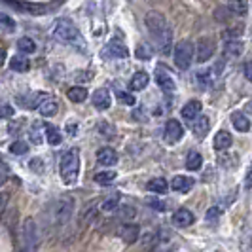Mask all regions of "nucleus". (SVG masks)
<instances>
[{"instance_id":"1","label":"nucleus","mask_w":252,"mask_h":252,"mask_svg":"<svg viewBox=\"0 0 252 252\" xmlns=\"http://www.w3.org/2000/svg\"><path fill=\"white\" fill-rule=\"evenodd\" d=\"M144 25L148 29V32L152 34V38L156 40L158 48L167 53L171 50V44H173V32H171V27L167 23L163 15L159 12H150L144 17Z\"/></svg>"},{"instance_id":"2","label":"nucleus","mask_w":252,"mask_h":252,"mask_svg":"<svg viewBox=\"0 0 252 252\" xmlns=\"http://www.w3.org/2000/svg\"><path fill=\"white\" fill-rule=\"evenodd\" d=\"M74 215V199L72 197H61L53 201L50 209V222L53 227H63L70 222Z\"/></svg>"},{"instance_id":"3","label":"nucleus","mask_w":252,"mask_h":252,"mask_svg":"<svg viewBox=\"0 0 252 252\" xmlns=\"http://www.w3.org/2000/svg\"><path fill=\"white\" fill-rule=\"evenodd\" d=\"M78 173H80V156L78 150L64 152V156L61 158V177H63L64 184H74L78 180Z\"/></svg>"},{"instance_id":"4","label":"nucleus","mask_w":252,"mask_h":252,"mask_svg":"<svg viewBox=\"0 0 252 252\" xmlns=\"http://www.w3.org/2000/svg\"><path fill=\"white\" fill-rule=\"evenodd\" d=\"M53 36L63 40V42H68V44H76V42L82 40L80 31H78L74 23L68 21V19H59V21H55V25H53Z\"/></svg>"},{"instance_id":"5","label":"nucleus","mask_w":252,"mask_h":252,"mask_svg":"<svg viewBox=\"0 0 252 252\" xmlns=\"http://www.w3.org/2000/svg\"><path fill=\"white\" fill-rule=\"evenodd\" d=\"M21 237H23V252L38 251V226L34 222V218H27L23 222Z\"/></svg>"},{"instance_id":"6","label":"nucleus","mask_w":252,"mask_h":252,"mask_svg":"<svg viewBox=\"0 0 252 252\" xmlns=\"http://www.w3.org/2000/svg\"><path fill=\"white\" fill-rule=\"evenodd\" d=\"M175 64L180 70H188L193 59V44L189 40H182L175 46Z\"/></svg>"},{"instance_id":"7","label":"nucleus","mask_w":252,"mask_h":252,"mask_svg":"<svg viewBox=\"0 0 252 252\" xmlns=\"http://www.w3.org/2000/svg\"><path fill=\"white\" fill-rule=\"evenodd\" d=\"M184 137V127L178 120H169L165 126V140L169 144H177Z\"/></svg>"},{"instance_id":"8","label":"nucleus","mask_w":252,"mask_h":252,"mask_svg":"<svg viewBox=\"0 0 252 252\" xmlns=\"http://www.w3.org/2000/svg\"><path fill=\"white\" fill-rule=\"evenodd\" d=\"M215 51H216L215 40L213 38H201L197 42V53H195V57H197L199 63H205L207 59H211L215 55Z\"/></svg>"},{"instance_id":"9","label":"nucleus","mask_w":252,"mask_h":252,"mask_svg":"<svg viewBox=\"0 0 252 252\" xmlns=\"http://www.w3.org/2000/svg\"><path fill=\"white\" fill-rule=\"evenodd\" d=\"M189 127H191V131L195 133L197 139H203V137L209 133V129H211V122H209L207 116H201V114H199L193 122H189Z\"/></svg>"},{"instance_id":"10","label":"nucleus","mask_w":252,"mask_h":252,"mask_svg":"<svg viewBox=\"0 0 252 252\" xmlns=\"http://www.w3.org/2000/svg\"><path fill=\"white\" fill-rule=\"evenodd\" d=\"M156 82H158V86L163 89V93H167V95L175 93V89H177L173 78L167 74L165 70H161V68H158V72H156Z\"/></svg>"},{"instance_id":"11","label":"nucleus","mask_w":252,"mask_h":252,"mask_svg":"<svg viewBox=\"0 0 252 252\" xmlns=\"http://www.w3.org/2000/svg\"><path fill=\"white\" fill-rule=\"evenodd\" d=\"M93 104H95L97 110H108L110 104H112L108 89H97V91L93 93Z\"/></svg>"},{"instance_id":"12","label":"nucleus","mask_w":252,"mask_h":252,"mask_svg":"<svg viewBox=\"0 0 252 252\" xmlns=\"http://www.w3.org/2000/svg\"><path fill=\"white\" fill-rule=\"evenodd\" d=\"M38 112L42 114V116H55V112H57V101L53 99V97H50V95H44L42 99H40V102H38Z\"/></svg>"},{"instance_id":"13","label":"nucleus","mask_w":252,"mask_h":252,"mask_svg":"<svg viewBox=\"0 0 252 252\" xmlns=\"http://www.w3.org/2000/svg\"><path fill=\"white\" fill-rule=\"evenodd\" d=\"M193 220H195V216H193V213L191 211H188V209H178L177 213L173 215V224L178 227H188L193 224Z\"/></svg>"},{"instance_id":"14","label":"nucleus","mask_w":252,"mask_h":252,"mask_svg":"<svg viewBox=\"0 0 252 252\" xmlns=\"http://www.w3.org/2000/svg\"><path fill=\"white\" fill-rule=\"evenodd\" d=\"M171 188L175 191H180V193H186L193 188V178L184 177V175H177V177L171 180Z\"/></svg>"},{"instance_id":"15","label":"nucleus","mask_w":252,"mask_h":252,"mask_svg":"<svg viewBox=\"0 0 252 252\" xmlns=\"http://www.w3.org/2000/svg\"><path fill=\"white\" fill-rule=\"evenodd\" d=\"M120 237L126 241L127 245H133L135 241L139 239V226H135V224H126V226L120 227Z\"/></svg>"},{"instance_id":"16","label":"nucleus","mask_w":252,"mask_h":252,"mask_svg":"<svg viewBox=\"0 0 252 252\" xmlns=\"http://www.w3.org/2000/svg\"><path fill=\"white\" fill-rule=\"evenodd\" d=\"M201 108H203V104L199 101H189L188 104L182 108V118L188 120V122H193V120L201 114Z\"/></svg>"},{"instance_id":"17","label":"nucleus","mask_w":252,"mask_h":252,"mask_svg":"<svg viewBox=\"0 0 252 252\" xmlns=\"http://www.w3.org/2000/svg\"><path fill=\"white\" fill-rule=\"evenodd\" d=\"M97 161L101 165H116L118 163V154L112 148H101L97 152Z\"/></svg>"},{"instance_id":"18","label":"nucleus","mask_w":252,"mask_h":252,"mask_svg":"<svg viewBox=\"0 0 252 252\" xmlns=\"http://www.w3.org/2000/svg\"><path fill=\"white\" fill-rule=\"evenodd\" d=\"M148 82H150V76L146 74L144 70H139L137 74L131 78V89L133 91H142V89H146V86H148Z\"/></svg>"},{"instance_id":"19","label":"nucleus","mask_w":252,"mask_h":252,"mask_svg":"<svg viewBox=\"0 0 252 252\" xmlns=\"http://www.w3.org/2000/svg\"><path fill=\"white\" fill-rule=\"evenodd\" d=\"M231 124H233V127H235L237 131H241V133H245V131L251 129V120H249L243 112L231 114Z\"/></svg>"},{"instance_id":"20","label":"nucleus","mask_w":252,"mask_h":252,"mask_svg":"<svg viewBox=\"0 0 252 252\" xmlns=\"http://www.w3.org/2000/svg\"><path fill=\"white\" fill-rule=\"evenodd\" d=\"M108 53L112 57H116V59H126V57H129V50H127L122 42H118V40H112L108 44Z\"/></svg>"},{"instance_id":"21","label":"nucleus","mask_w":252,"mask_h":252,"mask_svg":"<svg viewBox=\"0 0 252 252\" xmlns=\"http://www.w3.org/2000/svg\"><path fill=\"white\" fill-rule=\"evenodd\" d=\"M231 142H233V139H231V135L227 133V131H218L215 137V148L216 150H227L229 146H231Z\"/></svg>"},{"instance_id":"22","label":"nucleus","mask_w":252,"mask_h":252,"mask_svg":"<svg viewBox=\"0 0 252 252\" xmlns=\"http://www.w3.org/2000/svg\"><path fill=\"white\" fill-rule=\"evenodd\" d=\"M66 97H68V101H72V102H84L88 99V89L82 88V86L70 88L66 91Z\"/></svg>"},{"instance_id":"23","label":"nucleus","mask_w":252,"mask_h":252,"mask_svg":"<svg viewBox=\"0 0 252 252\" xmlns=\"http://www.w3.org/2000/svg\"><path fill=\"white\" fill-rule=\"evenodd\" d=\"M29 66H31V63H29V59L23 57V55H15V57L10 59V68L15 70V72H27Z\"/></svg>"},{"instance_id":"24","label":"nucleus","mask_w":252,"mask_h":252,"mask_svg":"<svg viewBox=\"0 0 252 252\" xmlns=\"http://www.w3.org/2000/svg\"><path fill=\"white\" fill-rule=\"evenodd\" d=\"M146 189H150L154 193H165L169 189V184L165 178H152L150 182L146 184Z\"/></svg>"},{"instance_id":"25","label":"nucleus","mask_w":252,"mask_h":252,"mask_svg":"<svg viewBox=\"0 0 252 252\" xmlns=\"http://www.w3.org/2000/svg\"><path fill=\"white\" fill-rule=\"evenodd\" d=\"M201 165H203L201 154H197V152H189L188 158H186V167H188V171H199Z\"/></svg>"},{"instance_id":"26","label":"nucleus","mask_w":252,"mask_h":252,"mask_svg":"<svg viewBox=\"0 0 252 252\" xmlns=\"http://www.w3.org/2000/svg\"><path fill=\"white\" fill-rule=\"evenodd\" d=\"M243 50H245V46H243V42H241V40H227L226 42V53L227 55H231V57L241 55Z\"/></svg>"},{"instance_id":"27","label":"nucleus","mask_w":252,"mask_h":252,"mask_svg":"<svg viewBox=\"0 0 252 252\" xmlns=\"http://www.w3.org/2000/svg\"><path fill=\"white\" fill-rule=\"evenodd\" d=\"M46 139H48V142H50L51 146H57V144H61L63 137H61V133H59V129H57V127L48 126L46 127Z\"/></svg>"},{"instance_id":"28","label":"nucleus","mask_w":252,"mask_h":252,"mask_svg":"<svg viewBox=\"0 0 252 252\" xmlns=\"http://www.w3.org/2000/svg\"><path fill=\"white\" fill-rule=\"evenodd\" d=\"M17 48H19V51H23V53H34V51H36V44H34L32 38L23 36V38H19Z\"/></svg>"},{"instance_id":"29","label":"nucleus","mask_w":252,"mask_h":252,"mask_svg":"<svg viewBox=\"0 0 252 252\" xmlns=\"http://www.w3.org/2000/svg\"><path fill=\"white\" fill-rule=\"evenodd\" d=\"M15 31V21L8 13H0V32H13Z\"/></svg>"},{"instance_id":"30","label":"nucleus","mask_w":252,"mask_h":252,"mask_svg":"<svg viewBox=\"0 0 252 252\" xmlns=\"http://www.w3.org/2000/svg\"><path fill=\"white\" fill-rule=\"evenodd\" d=\"M116 180V173L114 171H102V173H97L95 175V182L101 184V186H108Z\"/></svg>"},{"instance_id":"31","label":"nucleus","mask_w":252,"mask_h":252,"mask_svg":"<svg viewBox=\"0 0 252 252\" xmlns=\"http://www.w3.org/2000/svg\"><path fill=\"white\" fill-rule=\"evenodd\" d=\"M227 10L231 12V15H245L247 13V2L245 0H231Z\"/></svg>"},{"instance_id":"32","label":"nucleus","mask_w":252,"mask_h":252,"mask_svg":"<svg viewBox=\"0 0 252 252\" xmlns=\"http://www.w3.org/2000/svg\"><path fill=\"white\" fill-rule=\"evenodd\" d=\"M152 55H154V50H152L148 44H139V48H137V59L148 61V59H152Z\"/></svg>"},{"instance_id":"33","label":"nucleus","mask_w":252,"mask_h":252,"mask_svg":"<svg viewBox=\"0 0 252 252\" xmlns=\"http://www.w3.org/2000/svg\"><path fill=\"white\" fill-rule=\"evenodd\" d=\"M118 201H120V193H112V197H108L106 201L101 203V211H106V213H110V211H116V207H118Z\"/></svg>"},{"instance_id":"34","label":"nucleus","mask_w":252,"mask_h":252,"mask_svg":"<svg viewBox=\"0 0 252 252\" xmlns=\"http://www.w3.org/2000/svg\"><path fill=\"white\" fill-rule=\"evenodd\" d=\"M10 152H12L13 156H23L29 152V144L23 142V140H15L12 146H10Z\"/></svg>"},{"instance_id":"35","label":"nucleus","mask_w":252,"mask_h":252,"mask_svg":"<svg viewBox=\"0 0 252 252\" xmlns=\"http://www.w3.org/2000/svg\"><path fill=\"white\" fill-rule=\"evenodd\" d=\"M116 97L124 102V104H127V106H133V104L137 102V101H135V97H133L131 93H124V91H116Z\"/></svg>"},{"instance_id":"36","label":"nucleus","mask_w":252,"mask_h":252,"mask_svg":"<svg viewBox=\"0 0 252 252\" xmlns=\"http://www.w3.org/2000/svg\"><path fill=\"white\" fill-rule=\"evenodd\" d=\"M241 34H243V27H231V29L224 31V36H226L227 40H237Z\"/></svg>"},{"instance_id":"37","label":"nucleus","mask_w":252,"mask_h":252,"mask_svg":"<svg viewBox=\"0 0 252 252\" xmlns=\"http://www.w3.org/2000/svg\"><path fill=\"white\" fill-rule=\"evenodd\" d=\"M137 215V211H135V209H133V207H122V209H120V213H118V218H124V220H131V218H133V216Z\"/></svg>"},{"instance_id":"38","label":"nucleus","mask_w":252,"mask_h":252,"mask_svg":"<svg viewBox=\"0 0 252 252\" xmlns=\"http://www.w3.org/2000/svg\"><path fill=\"white\" fill-rule=\"evenodd\" d=\"M99 131H101V135H104L106 139H112L114 135H116V131H114L112 126H108L106 122H102L101 126H99Z\"/></svg>"},{"instance_id":"39","label":"nucleus","mask_w":252,"mask_h":252,"mask_svg":"<svg viewBox=\"0 0 252 252\" xmlns=\"http://www.w3.org/2000/svg\"><path fill=\"white\" fill-rule=\"evenodd\" d=\"M215 17H216V19H218V21H222V23H226L227 19L231 17V12H229L227 8H218V10H216V12H215Z\"/></svg>"},{"instance_id":"40","label":"nucleus","mask_w":252,"mask_h":252,"mask_svg":"<svg viewBox=\"0 0 252 252\" xmlns=\"http://www.w3.org/2000/svg\"><path fill=\"white\" fill-rule=\"evenodd\" d=\"M31 171H34V173H42L44 171V161L40 159V158H34V159H31Z\"/></svg>"},{"instance_id":"41","label":"nucleus","mask_w":252,"mask_h":252,"mask_svg":"<svg viewBox=\"0 0 252 252\" xmlns=\"http://www.w3.org/2000/svg\"><path fill=\"white\" fill-rule=\"evenodd\" d=\"M220 215H222V209H220V207H211V209L207 211L205 218H207V220H215V218H218Z\"/></svg>"},{"instance_id":"42","label":"nucleus","mask_w":252,"mask_h":252,"mask_svg":"<svg viewBox=\"0 0 252 252\" xmlns=\"http://www.w3.org/2000/svg\"><path fill=\"white\" fill-rule=\"evenodd\" d=\"M13 116V108L10 104H2L0 106V118H12Z\"/></svg>"},{"instance_id":"43","label":"nucleus","mask_w":252,"mask_h":252,"mask_svg":"<svg viewBox=\"0 0 252 252\" xmlns=\"http://www.w3.org/2000/svg\"><path fill=\"white\" fill-rule=\"evenodd\" d=\"M8 201H10V191H0V213L6 209Z\"/></svg>"},{"instance_id":"44","label":"nucleus","mask_w":252,"mask_h":252,"mask_svg":"<svg viewBox=\"0 0 252 252\" xmlns=\"http://www.w3.org/2000/svg\"><path fill=\"white\" fill-rule=\"evenodd\" d=\"M38 124L34 127H32V131H31V140H32V142H34V144H40V142H42V135H40V133H38Z\"/></svg>"},{"instance_id":"45","label":"nucleus","mask_w":252,"mask_h":252,"mask_svg":"<svg viewBox=\"0 0 252 252\" xmlns=\"http://www.w3.org/2000/svg\"><path fill=\"white\" fill-rule=\"evenodd\" d=\"M245 78H247L249 82H252V61L245 63Z\"/></svg>"},{"instance_id":"46","label":"nucleus","mask_w":252,"mask_h":252,"mask_svg":"<svg viewBox=\"0 0 252 252\" xmlns=\"http://www.w3.org/2000/svg\"><path fill=\"white\" fill-rule=\"evenodd\" d=\"M199 80L203 84H211V72H199Z\"/></svg>"},{"instance_id":"47","label":"nucleus","mask_w":252,"mask_h":252,"mask_svg":"<svg viewBox=\"0 0 252 252\" xmlns=\"http://www.w3.org/2000/svg\"><path fill=\"white\" fill-rule=\"evenodd\" d=\"M4 61H6V50H0V66L4 64Z\"/></svg>"},{"instance_id":"48","label":"nucleus","mask_w":252,"mask_h":252,"mask_svg":"<svg viewBox=\"0 0 252 252\" xmlns=\"http://www.w3.org/2000/svg\"><path fill=\"white\" fill-rule=\"evenodd\" d=\"M4 180H6V177H4V175H0V186L4 184Z\"/></svg>"}]
</instances>
